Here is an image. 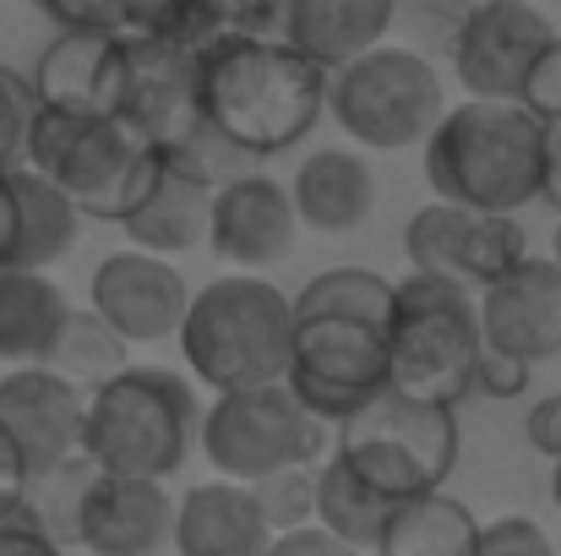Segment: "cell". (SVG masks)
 <instances>
[{"instance_id":"1","label":"cell","mask_w":561,"mask_h":556,"mask_svg":"<svg viewBox=\"0 0 561 556\" xmlns=\"http://www.w3.org/2000/svg\"><path fill=\"white\" fill-rule=\"evenodd\" d=\"M196 110L245 159H273L322 121L328 71L284 33L218 27L196 49Z\"/></svg>"},{"instance_id":"2","label":"cell","mask_w":561,"mask_h":556,"mask_svg":"<svg viewBox=\"0 0 561 556\" xmlns=\"http://www.w3.org/2000/svg\"><path fill=\"white\" fill-rule=\"evenodd\" d=\"M546 121L518 99H463L442 110L425 148V181L436 196L480 213H524L540 202Z\"/></svg>"},{"instance_id":"3","label":"cell","mask_w":561,"mask_h":556,"mask_svg":"<svg viewBox=\"0 0 561 556\" xmlns=\"http://www.w3.org/2000/svg\"><path fill=\"white\" fill-rule=\"evenodd\" d=\"M196 387L181 371L121 366L82 404V458L104 475L170 480L196 447Z\"/></svg>"},{"instance_id":"4","label":"cell","mask_w":561,"mask_h":556,"mask_svg":"<svg viewBox=\"0 0 561 556\" xmlns=\"http://www.w3.org/2000/svg\"><path fill=\"white\" fill-rule=\"evenodd\" d=\"M191 376L213 393L284 376L289 361V295L262 273H224L191 290L186 317L175 328Z\"/></svg>"},{"instance_id":"5","label":"cell","mask_w":561,"mask_h":556,"mask_svg":"<svg viewBox=\"0 0 561 556\" xmlns=\"http://www.w3.org/2000/svg\"><path fill=\"white\" fill-rule=\"evenodd\" d=\"M474 355H480V317L469 284L420 268H409V279H392L387 387L458 409L474 393Z\"/></svg>"},{"instance_id":"6","label":"cell","mask_w":561,"mask_h":556,"mask_svg":"<svg viewBox=\"0 0 561 556\" xmlns=\"http://www.w3.org/2000/svg\"><path fill=\"white\" fill-rule=\"evenodd\" d=\"M22 164L55 181L82 218L121 224L159 170V148L121 115H66L33 104L22 132Z\"/></svg>"},{"instance_id":"7","label":"cell","mask_w":561,"mask_h":556,"mask_svg":"<svg viewBox=\"0 0 561 556\" xmlns=\"http://www.w3.org/2000/svg\"><path fill=\"white\" fill-rule=\"evenodd\" d=\"M458 409L409 398L398 387L371 393L355 415L333 425V453L387 502L447 486L458 464Z\"/></svg>"},{"instance_id":"8","label":"cell","mask_w":561,"mask_h":556,"mask_svg":"<svg viewBox=\"0 0 561 556\" xmlns=\"http://www.w3.org/2000/svg\"><path fill=\"white\" fill-rule=\"evenodd\" d=\"M196 442L202 458L224 475V480H262L273 469L289 464H317L333 447V425L317 420L284 376L273 382H251V387H229L213 393V404L196 420Z\"/></svg>"},{"instance_id":"9","label":"cell","mask_w":561,"mask_h":556,"mask_svg":"<svg viewBox=\"0 0 561 556\" xmlns=\"http://www.w3.org/2000/svg\"><path fill=\"white\" fill-rule=\"evenodd\" d=\"M333 121L371 154H409L431 137L447 110L442 71L403 44H371L366 55L328 71Z\"/></svg>"},{"instance_id":"10","label":"cell","mask_w":561,"mask_h":556,"mask_svg":"<svg viewBox=\"0 0 561 556\" xmlns=\"http://www.w3.org/2000/svg\"><path fill=\"white\" fill-rule=\"evenodd\" d=\"M289 393L328 425L355 415L387 387V322L355 311H306L289 306Z\"/></svg>"},{"instance_id":"11","label":"cell","mask_w":561,"mask_h":556,"mask_svg":"<svg viewBox=\"0 0 561 556\" xmlns=\"http://www.w3.org/2000/svg\"><path fill=\"white\" fill-rule=\"evenodd\" d=\"M524 251H529V240H524L518 213H480V207H463V202H447V196L414 207L409 224H403L409 268L458 279L469 290L507 273Z\"/></svg>"},{"instance_id":"12","label":"cell","mask_w":561,"mask_h":556,"mask_svg":"<svg viewBox=\"0 0 561 556\" xmlns=\"http://www.w3.org/2000/svg\"><path fill=\"white\" fill-rule=\"evenodd\" d=\"M551 16L535 0H469L453 22V71L463 99H518L535 55L551 44Z\"/></svg>"},{"instance_id":"13","label":"cell","mask_w":561,"mask_h":556,"mask_svg":"<svg viewBox=\"0 0 561 556\" xmlns=\"http://www.w3.org/2000/svg\"><path fill=\"white\" fill-rule=\"evenodd\" d=\"M82 404H88V393L49 366H11L0 376V431L11 436L27 486L60 475L77 458Z\"/></svg>"},{"instance_id":"14","label":"cell","mask_w":561,"mask_h":556,"mask_svg":"<svg viewBox=\"0 0 561 556\" xmlns=\"http://www.w3.org/2000/svg\"><path fill=\"white\" fill-rule=\"evenodd\" d=\"M480 339L524 366L561 355V262L524 251L507 273L474 290Z\"/></svg>"},{"instance_id":"15","label":"cell","mask_w":561,"mask_h":556,"mask_svg":"<svg viewBox=\"0 0 561 556\" xmlns=\"http://www.w3.org/2000/svg\"><path fill=\"white\" fill-rule=\"evenodd\" d=\"M300 240V218L289 202V185L273 175L240 170L229 181L213 185L207 202V251L234 268V273H262L273 262H284Z\"/></svg>"},{"instance_id":"16","label":"cell","mask_w":561,"mask_h":556,"mask_svg":"<svg viewBox=\"0 0 561 556\" xmlns=\"http://www.w3.org/2000/svg\"><path fill=\"white\" fill-rule=\"evenodd\" d=\"M191 284L186 273L170 262V257H153V251H110L93 279H88V306L126 339V344H159V339H175L181 317H186Z\"/></svg>"},{"instance_id":"17","label":"cell","mask_w":561,"mask_h":556,"mask_svg":"<svg viewBox=\"0 0 561 556\" xmlns=\"http://www.w3.org/2000/svg\"><path fill=\"white\" fill-rule=\"evenodd\" d=\"M175 497L148 475L93 469L71 508V535L88 556H159L170 552Z\"/></svg>"},{"instance_id":"18","label":"cell","mask_w":561,"mask_h":556,"mask_svg":"<svg viewBox=\"0 0 561 556\" xmlns=\"http://www.w3.org/2000/svg\"><path fill=\"white\" fill-rule=\"evenodd\" d=\"M126 44V82H121V121H131L159 154L175 148L191 126H202L196 110V49L170 38H121Z\"/></svg>"},{"instance_id":"19","label":"cell","mask_w":561,"mask_h":556,"mask_svg":"<svg viewBox=\"0 0 561 556\" xmlns=\"http://www.w3.org/2000/svg\"><path fill=\"white\" fill-rule=\"evenodd\" d=\"M121 82H126V44L115 33H88V27H60L27 77L33 104L66 115H121Z\"/></svg>"},{"instance_id":"20","label":"cell","mask_w":561,"mask_h":556,"mask_svg":"<svg viewBox=\"0 0 561 556\" xmlns=\"http://www.w3.org/2000/svg\"><path fill=\"white\" fill-rule=\"evenodd\" d=\"M273 541L256 497L245 480H196L186 497H175L170 546L175 556H262Z\"/></svg>"},{"instance_id":"21","label":"cell","mask_w":561,"mask_h":556,"mask_svg":"<svg viewBox=\"0 0 561 556\" xmlns=\"http://www.w3.org/2000/svg\"><path fill=\"white\" fill-rule=\"evenodd\" d=\"M376 196L381 185H376L371 159L355 148H317L289 181L300 229H317V235H355L376 213Z\"/></svg>"},{"instance_id":"22","label":"cell","mask_w":561,"mask_h":556,"mask_svg":"<svg viewBox=\"0 0 561 556\" xmlns=\"http://www.w3.org/2000/svg\"><path fill=\"white\" fill-rule=\"evenodd\" d=\"M207 202H213V185L181 170L170 154H159L153 181L142 185V196L121 213V229H126V240L137 251L181 257V251L207 240Z\"/></svg>"},{"instance_id":"23","label":"cell","mask_w":561,"mask_h":556,"mask_svg":"<svg viewBox=\"0 0 561 556\" xmlns=\"http://www.w3.org/2000/svg\"><path fill=\"white\" fill-rule=\"evenodd\" d=\"M55 27H88V33H115V38H170L202 49L218 22L207 11V0H33Z\"/></svg>"},{"instance_id":"24","label":"cell","mask_w":561,"mask_h":556,"mask_svg":"<svg viewBox=\"0 0 561 556\" xmlns=\"http://www.w3.org/2000/svg\"><path fill=\"white\" fill-rule=\"evenodd\" d=\"M398 16V0H284L278 33L306 49L322 71H339L344 60L366 55L387 38Z\"/></svg>"},{"instance_id":"25","label":"cell","mask_w":561,"mask_h":556,"mask_svg":"<svg viewBox=\"0 0 561 556\" xmlns=\"http://www.w3.org/2000/svg\"><path fill=\"white\" fill-rule=\"evenodd\" d=\"M71 300L49 268H0V361L38 366L66 322Z\"/></svg>"},{"instance_id":"26","label":"cell","mask_w":561,"mask_h":556,"mask_svg":"<svg viewBox=\"0 0 561 556\" xmlns=\"http://www.w3.org/2000/svg\"><path fill=\"white\" fill-rule=\"evenodd\" d=\"M474 535H480V519L436 486V491L392 502L371 556H474Z\"/></svg>"},{"instance_id":"27","label":"cell","mask_w":561,"mask_h":556,"mask_svg":"<svg viewBox=\"0 0 561 556\" xmlns=\"http://www.w3.org/2000/svg\"><path fill=\"white\" fill-rule=\"evenodd\" d=\"M11 191H16V257H11V268H55L82 235L77 202L27 164H11Z\"/></svg>"},{"instance_id":"28","label":"cell","mask_w":561,"mask_h":556,"mask_svg":"<svg viewBox=\"0 0 561 556\" xmlns=\"http://www.w3.org/2000/svg\"><path fill=\"white\" fill-rule=\"evenodd\" d=\"M387 513H392V502H387L381 491H371L333 447L317 458V519H311V524H322V530L339 535L344 546L371 556Z\"/></svg>"},{"instance_id":"29","label":"cell","mask_w":561,"mask_h":556,"mask_svg":"<svg viewBox=\"0 0 561 556\" xmlns=\"http://www.w3.org/2000/svg\"><path fill=\"white\" fill-rule=\"evenodd\" d=\"M126 339L93 311V306H71L66 311V322H60V333H55V344H49V355L38 361V366H49V371H60L71 387H82V393H93L99 382H110L121 366H131L126 361Z\"/></svg>"},{"instance_id":"30","label":"cell","mask_w":561,"mask_h":556,"mask_svg":"<svg viewBox=\"0 0 561 556\" xmlns=\"http://www.w3.org/2000/svg\"><path fill=\"white\" fill-rule=\"evenodd\" d=\"M289 306H306V311H355V317L387 322L392 279H381L371 268H328V273L306 279L300 295H289Z\"/></svg>"},{"instance_id":"31","label":"cell","mask_w":561,"mask_h":556,"mask_svg":"<svg viewBox=\"0 0 561 556\" xmlns=\"http://www.w3.org/2000/svg\"><path fill=\"white\" fill-rule=\"evenodd\" d=\"M251 497L267 519V530H300L317 519V464H289V469H273L262 480H251Z\"/></svg>"},{"instance_id":"32","label":"cell","mask_w":561,"mask_h":556,"mask_svg":"<svg viewBox=\"0 0 561 556\" xmlns=\"http://www.w3.org/2000/svg\"><path fill=\"white\" fill-rule=\"evenodd\" d=\"M0 556H66L44 508L27 497V486L0 491Z\"/></svg>"},{"instance_id":"33","label":"cell","mask_w":561,"mask_h":556,"mask_svg":"<svg viewBox=\"0 0 561 556\" xmlns=\"http://www.w3.org/2000/svg\"><path fill=\"white\" fill-rule=\"evenodd\" d=\"M474 556H557V546L529 513H502V519L480 524Z\"/></svg>"},{"instance_id":"34","label":"cell","mask_w":561,"mask_h":556,"mask_svg":"<svg viewBox=\"0 0 561 556\" xmlns=\"http://www.w3.org/2000/svg\"><path fill=\"white\" fill-rule=\"evenodd\" d=\"M27 115H33V88H27V77L11 71V66H0V170H5V164H22Z\"/></svg>"},{"instance_id":"35","label":"cell","mask_w":561,"mask_h":556,"mask_svg":"<svg viewBox=\"0 0 561 556\" xmlns=\"http://www.w3.org/2000/svg\"><path fill=\"white\" fill-rule=\"evenodd\" d=\"M518 104H529L546 126H561V33H551V44L535 55V66L518 88Z\"/></svg>"},{"instance_id":"36","label":"cell","mask_w":561,"mask_h":556,"mask_svg":"<svg viewBox=\"0 0 561 556\" xmlns=\"http://www.w3.org/2000/svg\"><path fill=\"white\" fill-rule=\"evenodd\" d=\"M529 371L524 361H513V355H502V350H491L485 339H480V355H474V393H485V398H518L524 387H529Z\"/></svg>"},{"instance_id":"37","label":"cell","mask_w":561,"mask_h":556,"mask_svg":"<svg viewBox=\"0 0 561 556\" xmlns=\"http://www.w3.org/2000/svg\"><path fill=\"white\" fill-rule=\"evenodd\" d=\"M207 11L218 27L234 33H278L284 22V0H207Z\"/></svg>"},{"instance_id":"38","label":"cell","mask_w":561,"mask_h":556,"mask_svg":"<svg viewBox=\"0 0 561 556\" xmlns=\"http://www.w3.org/2000/svg\"><path fill=\"white\" fill-rule=\"evenodd\" d=\"M262 556H366V552L344 546V541H339V535H328L322 524H300V530H278V535L267 541V552Z\"/></svg>"},{"instance_id":"39","label":"cell","mask_w":561,"mask_h":556,"mask_svg":"<svg viewBox=\"0 0 561 556\" xmlns=\"http://www.w3.org/2000/svg\"><path fill=\"white\" fill-rule=\"evenodd\" d=\"M524 436H529V447H535V453L561 458V393L540 398V404L529 409V420H524Z\"/></svg>"},{"instance_id":"40","label":"cell","mask_w":561,"mask_h":556,"mask_svg":"<svg viewBox=\"0 0 561 556\" xmlns=\"http://www.w3.org/2000/svg\"><path fill=\"white\" fill-rule=\"evenodd\" d=\"M16 257V191H11V164L0 170V268Z\"/></svg>"},{"instance_id":"41","label":"cell","mask_w":561,"mask_h":556,"mask_svg":"<svg viewBox=\"0 0 561 556\" xmlns=\"http://www.w3.org/2000/svg\"><path fill=\"white\" fill-rule=\"evenodd\" d=\"M540 202H551V213H561V126L546 132V164H540Z\"/></svg>"},{"instance_id":"42","label":"cell","mask_w":561,"mask_h":556,"mask_svg":"<svg viewBox=\"0 0 561 556\" xmlns=\"http://www.w3.org/2000/svg\"><path fill=\"white\" fill-rule=\"evenodd\" d=\"M16 486H27V480H22V464H16V447H11V436L0 431V491H16Z\"/></svg>"},{"instance_id":"43","label":"cell","mask_w":561,"mask_h":556,"mask_svg":"<svg viewBox=\"0 0 561 556\" xmlns=\"http://www.w3.org/2000/svg\"><path fill=\"white\" fill-rule=\"evenodd\" d=\"M551 502H557V513H561V458H551Z\"/></svg>"},{"instance_id":"44","label":"cell","mask_w":561,"mask_h":556,"mask_svg":"<svg viewBox=\"0 0 561 556\" xmlns=\"http://www.w3.org/2000/svg\"><path fill=\"white\" fill-rule=\"evenodd\" d=\"M557 262H561V224H557Z\"/></svg>"}]
</instances>
